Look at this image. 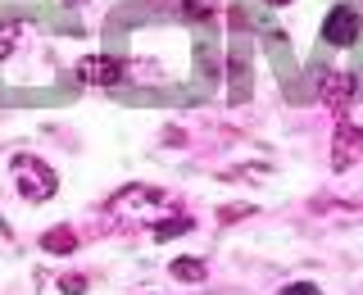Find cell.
<instances>
[{"instance_id": "cell-6", "label": "cell", "mask_w": 363, "mask_h": 295, "mask_svg": "<svg viewBox=\"0 0 363 295\" xmlns=\"http://www.w3.org/2000/svg\"><path fill=\"white\" fill-rule=\"evenodd\" d=\"M77 82H86V87H118L123 82V60H113V55H86V60L77 64Z\"/></svg>"}, {"instance_id": "cell-14", "label": "cell", "mask_w": 363, "mask_h": 295, "mask_svg": "<svg viewBox=\"0 0 363 295\" xmlns=\"http://www.w3.org/2000/svg\"><path fill=\"white\" fill-rule=\"evenodd\" d=\"M268 5H291V0H268Z\"/></svg>"}, {"instance_id": "cell-1", "label": "cell", "mask_w": 363, "mask_h": 295, "mask_svg": "<svg viewBox=\"0 0 363 295\" xmlns=\"http://www.w3.org/2000/svg\"><path fill=\"white\" fill-rule=\"evenodd\" d=\"M168 209H173V200L164 196V191L145 187V182H132V187H123L118 196L109 200V223L113 227H155L159 218H168Z\"/></svg>"}, {"instance_id": "cell-4", "label": "cell", "mask_w": 363, "mask_h": 295, "mask_svg": "<svg viewBox=\"0 0 363 295\" xmlns=\"http://www.w3.org/2000/svg\"><path fill=\"white\" fill-rule=\"evenodd\" d=\"M354 91H359V87H354V77H350L345 68H327V73L318 77V96H323V105L332 109V113H340V118H345Z\"/></svg>"}, {"instance_id": "cell-13", "label": "cell", "mask_w": 363, "mask_h": 295, "mask_svg": "<svg viewBox=\"0 0 363 295\" xmlns=\"http://www.w3.org/2000/svg\"><path fill=\"white\" fill-rule=\"evenodd\" d=\"M281 295H323V291H318L313 282H291V286L281 291Z\"/></svg>"}, {"instance_id": "cell-16", "label": "cell", "mask_w": 363, "mask_h": 295, "mask_svg": "<svg viewBox=\"0 0 363 295\" xmlns=\"http://www.w3.org/2000/svg\"><path fill=\"white\" fill-rule=\"evenodd\" d=\"M0 227H5V223H0Z\"/></svg>"}, {"instance_id": "cell-8", "label": "cell", "mask_w": 363, "mask_h": 295, "mask_svg": "<svg viewBox=\"0 0 363 295\" xmlns=\"http://www.w3.org/2000/svg\"><path fill=\"white\" fill-rule=\"evenodd\" d=\"M41 250H50V255H73V250H77V232H73V227H50V232L41 236Z\"/></svg>"}, {"instance_id": "cell-7", "label": "cell", "mask_w": 363, "mask_h": 295, "mask_svg": "<svg viewBox=\"0 0 363 295\" xmlns=\"http://www.w3.org/2000/svg\"><path fill=\"white\" fill-rule=\"evenodd\" d=\"M232 100L236 105L250 100V64H245V41L241 37L232 41Z\"/></svg>"}, {"instance_id": "cell-9", "label": "cell", "mask_w": 363, "mask_h": 295, "mask_svg": "<svg viewBox=\"0 0 363 295\" xmlns=\"http://www.w3.org/2000/svg\"><path fill=\"white\" fill-rule=\"evenodd\" d=\"M168 272H173L177 282H204V277H209L204 259H173V264H168Z\"/></svg>"}, {"instance_id": "cell-15", "label": "cell", "mask_w": 363, "mask_h": 295, "mask_svg": "<svg viewBox=\"0 0 363 295\" xmlns=\"http://www.w3.org/2000/svg\"><path fill=\"white\" fill-rule=\"evenodd\" d=\"M64 5H82V0H64Z\"/></svg>"}, {"instance_id": "cell-12", "label": "cell", "mask_w": 363, "mask_h": 295, "mask_svg": "<svg viewBox=\"0 0 363 295\" xmlns=\"http://www.w3.org/2000/svg\"><path fill=\"white\" fill-rule=\"evenodd\" d=\"M60 291L64 295H86V277L82 272H68V277H60Z\"/></svg>"}, {"instance_id": "cell-10", "label": "cell", "mask_w": 363, "mask_h": 295, "mask_svg": "<svg viewBox=\"0 0 363 295\" xmlns=\"http://www.w3.org/2000/svg\"><path fill=\"white\" fill-rule=\"evenodd\" d=\"M150 232H155V241H168V236H177V232H191V218L186 213H168V218L155 223Z\"/></svg>"}, {"instance_id": "cell-5", "label": "cell", "mask_w": 363, "mask_h": 295, "mask_svg": "<svg viewBox=\"0 0 363 295\" xmlns=\"http://www.w3.org/2000/svg\"><path fill=\"white\" fill-rule=\"evenodd\" d=\"M363 159V128L340 118L336 123V136H332V168L336 173H345V168H354Z\"/></svg>"}, {"instance_id": "cell-2", "label": "cell", "mask_w": 363, "mask_h": 295, "mask_svg": "<svg viewBox=\"0 0 363 295\" xmlns=\"http://www.w3.org/2000/svg\"><path fill=\"white\" fill-rule=\"evenodd\" d=\"M9 173H14V187H18V196L28 204H45V200H55V191H60L55 168L45 164V159H37V155H14L9 159Z\"/></svg>"}, {"instance_id": "cell-11", "label": "cell", "mask_w": 363, "mask_h": 295, "mask_svg": "<svg viewBox=\"0 0 363 295\" xmlns=\"http://www.w3.org/2000/svg\"><path fill=\"white\" fill-rule=\"evenodd\" d=\"M14 41H18V28H14V23H0V60H9Z\"/></svg>"}, {"instance_id": "cell-3", "label": "cell", "mask_w": 363, "mask_h": 295, "mask_svg": "<svg viewBox=\"0 0 363 295\" xmlns=\"http://www.w3.org/2000/svg\"><path fill=\"white\" fill-rule=\"evenodd\" d=\"M363 37V9L359 5H350V0H340L336 9H327V18H323V41L327 45H354Z\"/></svg>"}]
</instances>
